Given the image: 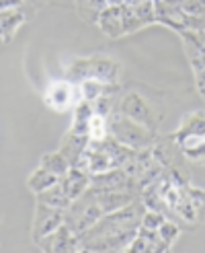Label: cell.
I'll use <instances>...</instances> for the list:
<instances>
[{
	"label": "cell",
	"instance_id": "277c9868",
	"mask_svg": "<svg viewBox=\"0 0 205 253\" xmlns=\"http://www.w3.org/2000/svg\"><path fill=\"white\" fill-rule=\"evenodd\" d=\"M97 25L99 29L109 35V37H121L127 33H134L137 29H142V23L136 17V12L127 6V4H113L107 6L105 10L97 17Z\"/></svg>",
	"mask_w": 205,
	"mask_h": 253
},
{
	"label": "cell",
	"instance_id": "ac0fdd59",
	"mask_svg": "<svg viewBox=\"0 0 205 253\" xmlns=\"http://www.w3.org/2000/svg\"><path fill=\"white\" fill-rule=\"evenodd\" d=\"M189 161H193V163H199V165H205V142L199 146V148H195V150H191V153H187L185 155Z\"/></svg>",
	"mask_w": 205,
	"mask_h": 253
},
{
	"label": "cell",
	"instance_id": "2e32d148",
	"mask_svg": "<svg viewBox=\"0 0 205 253\" xmlns=\"http://www.w3.org/2000/svg\"><path fill=\"white\" fill-rule=\"evenodd\" d=\"M39 167H43V169H47V171H51V173H56V175L62 177V175H66V173L70 171L72 165L68 163V159L58 150V153H47V155H43Z\"/></svg>",
	"mask_w": 205,
	"mask_h": 253
},
{
	"label": "cell",
	"instance_id": "8992f818",
	"mask_svg": "<svg viewBox=\"0 0 205 253\" xmlns=\"http://www.w3.org/2000/svg\"><path fill=\"white\" fill-rule=\"evenodd\" d=\"M45 105L56 109V111H68L74 109L82 101L80 95V84L70 83V81H56L47 86L43 95Z\"/></svg>",
	"mask_w": 205,
	"mask_h": 253
},
{
	"label": "cell",
	"instance_id": "9a60e30c",
	"mask_svg": "<svg viewBox=\"0 0 205 253\" xmlns=\"http://www.w3.org/2000/svg\"><path fill=\"white\" fill-rule=\"evenodd\" d=\"M76 2H78V10H80V15H82L84 19L97 21V17H99L107 6L121 4L123 0H76Z\"/></svg>",
	"mask_w": 205,
	"mask_h": 253
},
{
	"label": "cell",
	"instance_id": "8fae6325",
	"mask_svg": "<svg viewBox=\"0 0 205 253\" xmlns=\"http://www.w3.org/2000/svg\"><path fill=\"white\" fill-rule=\"evenodd\" d=\"M88 140H91L88 136H80V134H72V132H68L66 138H64L62 144H60V153L68 159L70 165H74V163L78 161V157L82 155V150L86 148Z\"/></svg>",
	"mask_w": 205,
	"mask_h": 253
},
{
	"label": "cell",
	"instance_id": "52a82bcc",
	"mask_svg": "<svg viewBox=\"0 0 205 253\" xmlns=\"http://www.w3.org/2000/svg\"><path fill=\"white\" fill-rule=\"evenodd\" d=\"M37 245L47 253H76V251H80L78 235H76L66 222L60 224L54 233H49L43 239H39Z\"/></svg>",
	"mask_w": 205,
	"mask_h": 253
},
{
	"label": "cell",
	"instance_id": "5bb4252c",
	"mask_svg": "<svg viewBox=\"0 0 205 253\" xmlns=\"http://www.w3.org/2000/svg\"><path fill=\"white\" fill-rule=\"evenodd\" d=\"M58 181H60V175L51 173V171H47V169H43V167H39V169H35V171L31 173V177L27 179V185H29L31 192L41 194V192H45V189L54 187Z\"/></svg>",
	"mask_w": 205,
	"mask_h": 253
},
{
	"label": "cell",
	"instance_id": "7a4b0ae2",
	"mask_svg": "<svg viewBox=\"0 0 205 253\" xmlns=\"http://www.w3.org/2000/svg\"><path fill=\"white\" fill-rule=\"evenodd\" d=\"M119 72H121V66L109 58H102V56L78 58L68 66L66 81L76 84H80L82 81H88V79H97L102 83H117Z\"/></svg>",
	"mask_w": 205,
	"mask_h": 253
},
{
	"label": "cell",
	"instance_id": "ba28073f",
	"mask_svg": "<svg viewBox=\"0 0 205 253\" xmlns=\"http://www.w3.org/2000/svg\"><path fill=\"white\" fill-rule=\"evenodd\" d=\"M60 224H64V210L62 208H54L47 204H37L35 210V222H33V241L37 243L39 239H43L45 235L54 233Z\"/></svg>",
	"mask_w": 205,
	"mask_h": 253
},
{
	"label": "cell",
	"instance_id": "9c48e42d",
	"mask_svg": "<svg viewBox=\"0 0 205 253\" xmlns=\"http://www.w3.org/2000/svg\"><path fill=\"white\" fill-rule=\"evenodd\" d=\"M88 185H91V175L84 173V171H80L78 167H70V171H68L66 175H62L60 181L56 183V187L60 189L62 196L66 198L70 204H72V202L78 198V196H82V194L86 192Z\"/></svg>",
	"mask_w": 205,
	"mask_h": 253
},
{
	"label": "cell",
	"instance_id": "7c38bea8",
	"mask_svg": "<svg viewBox=\"0 0 205 253\" xmlns=\"http://www.w3.org/2000/svg\"><path fill=\"white\" fill-rule=\"evenodd\" d=\"M25 17L21 8H6L0 10V42H8L15 31L23 25Z\"/></svg>",
	"mask_w": 205,
	"mask_h": 253
},
{
	"label": "cell",
	"instance_id": "4fadbf2b",
	"mask_svg": "<svg viewBox=\"0 0 205 253\" xmlns=\"http://www.w3.org/2000/svg\"><path fill=\"white\" fill-rule=\"evenodd\" d=\"M95 113L93 103L88 101H80L78 105L74 107V122H72V134H80V136H88V120Z\"/></svg>",
	"mask_w": 205,
	"mask_h": 253
},
{
	"label": "cell",
	"instance_id": "6da1fadb",
	"mask_svg": "<svg viewBox=\"0 0 205 253\" xmlns=\"http://www.w3.org/2000/svg\"><path fill=\"white\" fill-rule=\"evenodd\" d=\"M146 212L144 202H132L102 216L84 233L78 235L80 251H125L139 231Z\"/></svg>",
	"mask_w": 205,
	"mask_h": 253
},
{
	"label": "cell",
	"instance_id": "e0dca14e",
	"mask_svg": "<svg viewBox=\"0 0 205 253\" xmlns=\"http://www.w3.org/2000/svg\"><path fill=\"white\" fill-rule=\"evenodd\" d=\"M107 136H109V122H107V116L93 113L91 120H88V138H91V140H105Z\"/></svg>",
	"mask_w": 205,
	"mask_h": 253
},
{
	"label": "cell",
	"instance_id": "5b68a950",
	"mask_svg": "<svg viewBox=\"0 0 205 253\" xmlns=\"http://www.w3.org/2000/svg\"><path fill=\"white\" fill-rule=\"evenodd\" d=\"M171 140L185 155L199 148L205 142V111H193L189 116H185L181 126H178V130L171 136Z\"/></svg>",
	"mask_w": 205,
	"mask_h": 253
},
{
	"label": "cell",
	"instance_id": "30bf717a",
	"mask_svg": "<svg viewBox=\"0 0 205 253\" xmlns=\"http://www.w3.org/2000/svg\"><path fill=\"white\" fill-rule=\"evenodd\" d=\"M119 113H123V116L132 118V120H136L139 124H144V126H148V128H152V109L148 105V101H144L136 93H130L121 101Z\"/></svg>",
	"mask_w": 205,
	"mask_h": 253
},
{
	"label": "cell",
	"instance_id": "3957f363",
	"mask_svg": "<svg viewBox=\"0 0 205 253\" xmlns=\"http://www.w3.org/2000/svg\"><path fill=\"white\" fill-rule=\"evenodd\" d=\"M107 122H109V134L117 142L130 146V148H136V150L148 148L154 142V130L152 128L123 116L119 111H115Z\"/></svg>",
	"mask_w": 205,
	"mask_h": 253
}]
</instances>
